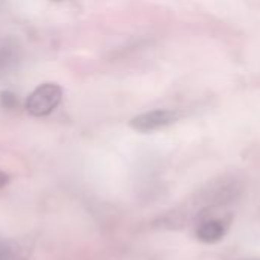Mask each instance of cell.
Returning <instances> with one entry per match:
<instances>
[{"label":"cell","mask_w":260,"mask_h":260,"mask_svg":"<svg viewBox=\"0 0 260 260\" xmlns=\"http://www.w3.org/2000/svg\"><path fill=\"white\" fill-rule=\"evenodd\" d=\"M62 90L55 82H46L38 85L24 102V108L30 116L44 117L50 114L61 102Z\"/></svg>","instance_id":"cell-1"},{"label":"cell","mask_w":260,"mask_h":260,"mask_svg":"<svg viewBox=\"0 0 260 260\" xmlns=\"http://www.w3.org/2000/svg\"><path fill=\"white\" fill-rule=\"evenodd\" d=\"M178 114L171 110H154L139 114L129 120V126L139 133H152L177 120Z\"/></svg>","instance_id":"cell-2"},{"label":"cell","mask_w":260,"mask_h":260,"mask_svg":"<svg viewBox=\"0 0 260 260\" xmlns=\"http://www.w3.org/2000/svg\"><path fill=\"white\" fill-rule=\"evenodd\" d=\"M21 59V46L15 38L0 43V79L14 73Z\"/></svg>","instance_id":"cell-3"},{"label":"cell","mask_w":260,"mask_h":260,"mask_svg":"<svg viewBox=\"0 0 260 260\" xmlns=\"http://www.w3.org/2000/svg\"><path fill=\"white\" fill-rule=\"evenodd\" d=\"M227 233V224L221 219H209L203 222L197 230V238L204 244H215L221 241Z\"/></svg>","instance_id":"cell-4"},{"label":"cell","mask_w":260,"mask_h":260,"mask_svg":"<svg viewBox=\"0 0 260 260\" xmlns=\"http://www.w3.org/2000/svg\"><path fill=\"white\" fill-rule=\"evenodd\" d=\"M0 260H27L24 247L0 236Z\"/></svg>","instance_id":"cell-5"},{"label":"cell","mask_w":260,"mask_h":260,"mask_svg":"<svg viewBox=\"0 0 260 260\" xmlns=\"http://www.w3.org/2000/svg\"><path fill=\"white\" fill-rule=\"evenodd\" d=\"M18 105V98L11 90L0 91V108L2 110H15Z\"/></svg>","instance_id":"cell-6"},{"label":"cell","mask_w":260,"mask_h":260,"mask_svg":"<svg viewBox=\"0 0 260 260\" xmlns=\"http://www.w3.org/2000/svg\"><path fill=\"white\" fill-rule=\"evenodd\" d=\"M9 180H11V178H9V175H8L5 171H2V169H0V189H2V187H5V186L9 183Z\"/></svg>","instance_id":"cell-7"}]
</instances>
